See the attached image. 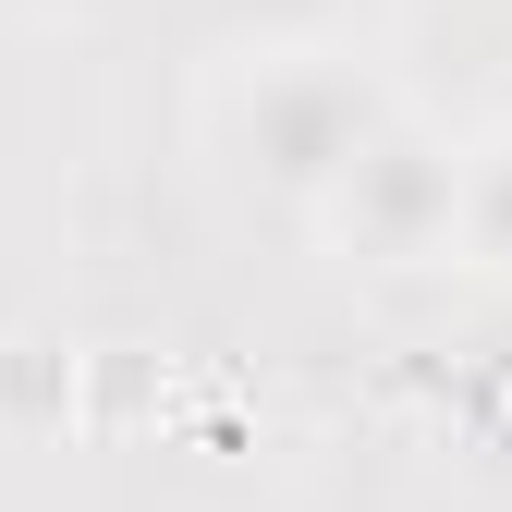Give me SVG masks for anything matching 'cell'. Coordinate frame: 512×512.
<instances>
[{
    "label": "cell",
    "instance_id": "obj_1",
    "mask_svg": "<svg viewBox=\"0 0 512 512\" xmlns=\"http://www.w3.org/2000/svg\"><path fill=\"white\" fill-rule=\"evenodd\" d=\"M256 147H269V171H293V183H354V159L378 147L366 135V86H342V74L256 86Z\"/></svg>",
    "mask_w": 512,
    "mask_h": 512
}]
</instances>
